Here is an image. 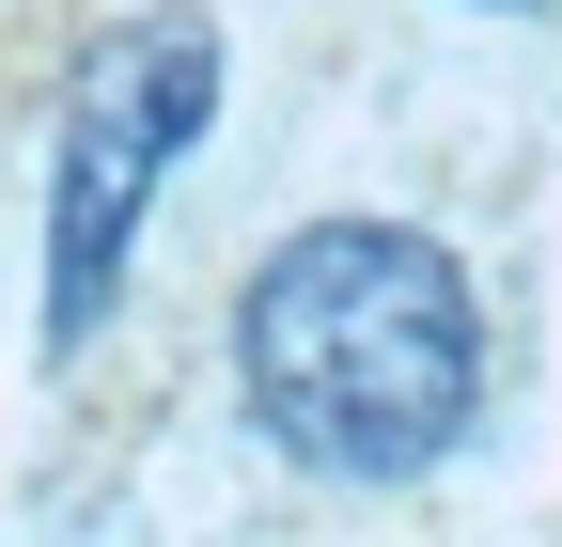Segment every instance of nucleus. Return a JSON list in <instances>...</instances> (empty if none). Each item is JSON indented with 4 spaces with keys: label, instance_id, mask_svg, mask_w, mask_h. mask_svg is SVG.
<instances>
[{
    "label": "nucleus",
    "instance_id": "f257e3e1",
    "mask_svg": "<svg viewBox=\"0 0 562 547\" xmlns=\"http://www.w3.org/2000/svg\"><path fill=\"white\" fill-rule=\"evenodd\" d=\"M235 406L328 485H406L484 406V298L406 220H313L235 298Z\"/></svg>",
    "mask_w": 562,
    "mask_h": 547
},
{
    "label": "nucleus",
    "instance_id": "7ed1b4c3",
    "mask_svg": "<svg viewBox=\"0 0 562 547\" xmlns=\"http://www.w3.org/2000/svg\"><path fill=\"white\" fill-rule=\"evenodd\" d=\"M484 16H547V0H484Z\"/></svg>",
    "mask_w": 562,
    "mask_h": 547
},
{
    "label": "nucleus",
    "instance_id": "f03ea898",
    "mask_svg": "<svg viewBox=\"0 0 562 547\" xmlns=\"http://www.w3.org/2000/svg\"><path fill=\"white\" fill-rule=\"evenodd\" d=\"M203 94H220V47H203L188 16L94 47L79 110H63V188H47V345H79V328L110 313V266L140 235V188H157V157L203 125Z\"/></svg>",
    "mask_w": 562,
    "mask_h": 547
}]
</instances>
